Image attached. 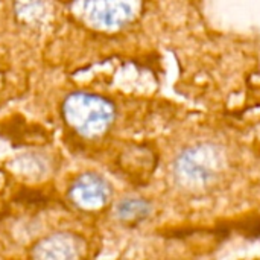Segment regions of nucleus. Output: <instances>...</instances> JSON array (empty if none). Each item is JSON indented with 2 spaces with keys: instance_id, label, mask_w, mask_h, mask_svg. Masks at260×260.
<instances>
[{
  "instance_id": "f257e3e1",
  "label": "nucleus",
  "mask_w": 260,
  "mask_h": 260,
  "mask_svg": "<svg viewBox=\"0 0 260 260\" xmlns=\"http://www.w3.org/2000/svg\"><path fill=\"white\" fill-rule=\"evenodd\" d=\"M61 116L67 126L87 140L104 137L113 126L117 110L105 96L90 91H73L61 105Z\"/></svg>"
},
{
  "instance_id": "f03ea898",
  "label": "nucleus",
  "mask_w": 260,
  "mask_h": 260,
  "mask_svg": "<svg viewBox=\"0 0 260 260\" xmlns=\"http://www.w3.org/2000/svg\"><path fill=\"white\" fill-rule=\"evenodd\" d=\"M142 0H81V17L99 30H119L140 12Z\"/></svg>"
},
{
  "instance_id": "7ed1b4c3",
  "label": "nucleus",
  "mask_w": 260,
  "mask_h": 260,
  "mask_svg": "<svg viewBox=\"0 0 260 260\" xmlns=\"http://www.w3.org/2000/svg\"><path fill=\"white\" fill-rule=\"evenodd\" d=\"M113 197V186L111 183L98 172H84L78 175L69 190L67 198L82 212H99L102 210Z\"/></svg>"
},
{
  "instance_id": "20e7f679",
  "label": "nucleus",
  "mask_w": 260,
  "mask_h": 260,
  "mask_svg": "<svg viewBox=\"0 0 260 260\" xmlns=\"http://www.w3.org/2000/svg\"><path fill=\"white\" fill-rule=\"evenodd\" d=\"M84 241L72 233H53L43 238L32 248V256L37 259H76L82 254Z\"/></svg>"
},
{
  "instance_id": "39448f33",
  "label": "nucleus",
  "mask_w": 260,
  "mask_h": 260,
  "mask_svg": "<svg viewBox=\"0 0 260 260\" xmlns=\"http://www.w3.org/2000/svg\"><path fill=\"white\" fill-rule=\"evenodd\" d=\"M216 158L212 149L201 148V161H200V148L184 152L175 165V172L178 178L186 183H204L213 177V169L216 168Z\"/></svg>"
},
{
  "instance_id": "423d86ee",
  "label": "nucleus",
  "mask_w": 260,
  "mask_h": 260,
  "mask_svg": "<svg viewBox=\"0 0 260 260\" xmlns=\"http://www.w3.org/2000/svg\"><path fill=\"white\" fill-rule=\"evenodd\" d=\"M152 212L149 201L143 198H123L114 206V216L123 224H139L145 221Z\"/></svg>"
}]
</instances>
